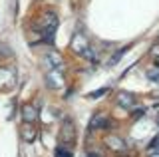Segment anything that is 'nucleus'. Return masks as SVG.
<instances>
[{
    "label": "nucleus",
    "instance_id": "f257e3e1",
    "mask_svg": "<svg viewBox=\"0 0 159 157\" xmlns=\"http://www.w3.org/2000/svg\"><path fill=\"white\" fill-rule=\"evenodd\" d=\"M72 50H76V52H80V54H86V52L89 50L86 38H84L82 34H76V36H74V40H72Z\"/></svg>",
    "mask_w": 159,
    "mask_h": 157
},
{
    "label": "nucleus",
    "instance_id": "f03ea898",
    "mask_svg": "<svg viewBox=\"0 0 159 157\" xmlns=\"http://www.w3.org/2000/svg\"><path fill=\"white\" fill-rule=\"evenodd\" d=\"M117 104L121 107H125V110H131L133 104H135V97H133L131 94H127V92H121V94L117 96Z\"/></svg>",
    "mask_w": 159,
    "mask_h": 157
},
{
    "label": "nucleus",
    "instance_id": "7ed1b4c3",
    "mask_svg": "<svg viewBox=\"0 0 159 157\" xmlns=\"http://www.w3.org/2000/svg\"><path fill=\"white\" fill-rule=\"evenodd\" d=\"M46 64L52 70H60V66H62V58L58 56L56 52H48V56H46Z\"/></svg>",
    "mask_w": 159,
    "mask_h": 157
},
{
    "label": "nucleus",
    "instance_id": "20e7f679",
    "mask_svg": "<svg viewBox=\"0 0 159 157\" xmlns=\"http://www.w3.org/2000/svg\"><path fill=\"white\" fill-rule=\"evenodd\" d=\"M89 127H92V129H98V127H107V117L103 115V114L93 115V119H92V123H89Z\"/></svg>",
    "mask_w": 159,
    "mask_h": 157
},
{
    "label": "nucleus",
    "instance_id": "39448f33",
    "mask_svg": "<svg viewBox=\"0 0 159 157\" xmlns=\"http://www.w3.org/2000/svg\"><path fill=\"white\" fill-rule=\"evenodd\" d=\"M48 80H50V86L52 87H60L62 86V74H60V70H52L48 74Z\"/></svg>",
    "mask_w": 159,
    "mask_h": 157
},
{
    "label": "nucleus",
    "instance_id": "423d86ee",
    "mask_svg": "<svg viewBox=\"0 0 159 157\" xmlns=\"http://www.w3.org/2000/svg\"><path fill=\"white\" fill-rule=\"evenodd\" d=\"M36 110H34L32 105H26L24 107V121H26V123H34V121H36Z\"/></svg>",
    "mask_w": 159,
    "mask_h": 157
},
{
    "label": "nucleus",
    "instance_id": "0eeeda50",
    "mask_svg": "<svg viewBox=\"0 0 159 157\" xmlns=\"http://www.w3.org/2000/svg\"><path fill=\"white\" fill-rule=\"evenodd\" d=\"M107 143H109V147H111V149H117V151L125 149V143H123V141L119 139V137H109Z\"/></svg>",
    "mask_w": 159,
    "mask_h": 157
},
{
    "label": "nucleus",
    "instance_id": "6e6552de",
    "mask_svg": "<svg viewBox=\"0 0 159 157\" xmlns=\"http://www.w3.org/2000/svg\"><path fill=\"white\" fill-rule=\"evenodd\" d=\"M22 137H24V141H32L34 137H36V131L30 129V127H24V129H22Z\"/></svg>",
    "mask_w": 159,
    "mask_h": 157
},
{
    "label": "nucleus",
    "instance_id": "1a4fd4ad",
    "mask_svg": "<svg viewBox=\"0 0 159 157\" xmlns=\"http://www.w3.org/2000/svg\"><path fill=\"white\" fill-rule=\"evenodd\" d=\"M147 78H149V80H153L159 86V70H149L147 72Z\"/></svg>",
    "mask_w": 159,
    "mask_h": 157
},
{
    "label": "nucleus",
    "instance_id": "9d476101",
    "mask_svg": "<svg viewBox=\"0 0 159 157\" xmlns=\"http://www.w3.org/2000/svg\"><path fill=\"white\" fill-rule=\"evenodd\" d=\"M56 157H72V153H70L66 147H58V149H56Z\"/></svg>",
    "mask_w": 159,
    "mask_h": 157
},
{
    "label": "nucleus",
    "instance_id": "9b49d317",
    "mask_svg": "<svg viewBox=\"0 0 159 157\" xmlns=\"http://www.w3.org/2000/svg\"><path fill=\"white\" fill-rule=\"evenodd\" d=\"M106 87H103V90H98V92H93V94H89V97H98V96H103V94H106Z\"/></svg>",
    "mask_w": 159,
    "mask_h": 157
},
{
    "label": "nucleus",
    "instance_id": "f8f14e48",
    "mask_svg": "<svg viewBox=\"0 0 159 157\" xmlns=\"http://www.w3.org/2000/svg\"><path fill=\"white\" fill-rule=\"evenodd\" d=\"M149 147H151V149H157V147H159V135L151 141V143H149Z\"/></svg>",
    "mask_w": 159,
    "mask_h": 157
},
{
    "label": "nucleus",
    "instance_id": "ddd939ff",
    "mask_svg": "<svg viewBox=\"0 0 159 157\" xmlns=\"http://www.w3.org/2000/svg\"><path fill=\"white\" fill-rule=\"evenodd\" d=\"M123 52H125V50H119V52L116 54V56H113V58H111V64H116V62L119 60V58H121V54H123Z\"/></svg>",
    "mask_w": 159,
    "mask_h": 157
},
{
    "label": "nucleus",
    "instance_id": "4468645a",
    "mask_svg": "<svg viewBox=\"0 0 159 157\" xmlns=\"http://www.w3.org/2000/svg\"><path fill=\"white\" fill-rule=\"evenodd\" d=\"M151 54H153V56H159V44H157V46H153V52Z\"/></svg>",
    "mask_w": 159,
    "mask_h": 157
},
{
    "label": "nucleus",
    "instance_id": "2eb2a0df",
    "mask_svg": "<svg viewBox=\"0 0 159 157\" xmlns=\"http://www.w3.org/2000/svg\"><path fill=\"white\" fill-rule=\"evenodd\" d=\"M133 115H135V117H141V115H143V110H137V111H135Z\"/></svg>",
    "mask_w": 159,
    "mask_h": 157
},
{
    "label": "nucleus",
    "instance_id": "dca6fc26",
    "mask_svg": "<svg viewBox=\"0 0 159 157\" xmlns=\"http://www.w3.org/2000/svg\"><path fill=\"white\" fill-rule=\"evenodd\" d=\"M155 66H157V70H159V58H157V60H155Z\"/></svg>",
    "mask_w": 159,
    "mask_h": 157
},
{
    "label": "nucleus",
    "instance_id": "f3484780",
    "mask_svg": "<svg viewBox=\"0 0 159 157\" xmlns=\"http://www.w3.org/2000/svg\"><path fill=\"white\" fill-rule=\"evenodd\" d=\"M151 157H159V153H153V155H151Z\"/></svg>",
    "mask_w": 159,
    "mask_h": 157
},
{
    "label": "nucleus",
    "instance_id": "a211bd4d",
    "mask_svg": "<svg viewBox=\"0 0 159 157\" xmlns=\"http://www.w3.org/2000/svg\"><path fill=\"white\" fill-rule=\"evenodd\" d=\"M157 125H159V115H157Z\"/></svg>",
    "mask_w": 159,
    "mask_h": 157
},
{
    "label": "nucleus",
    "instance_id": "6ab92c4d",
    "mask_svg": "<svg viewBox=\"0 0 159 157\" xmlns=\"http://www.w3.org/2000/svg\"><path fill=\"white\" fill-rule=\"evenodd\" d=\"M89 157H96V155H92V153H89Z\"/></svg>",
    "mask_w": 159,
    "mask_h": 157
}]
</instances>
